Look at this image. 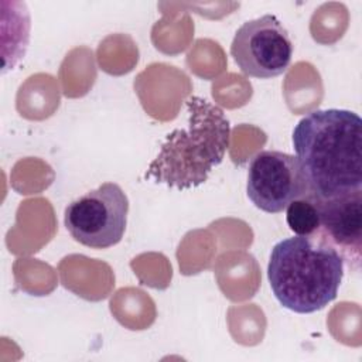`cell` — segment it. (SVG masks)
Here are the masks:
<instances>
[{
	"mask_svg": "<svg viewBox=\"0 0 362 362\" xmlns=\"http://www.w3.org/2000/svg\"><path fill=\"white\" fill-rule=\"evenodd\" d=\"M230 55L246 76L270 79L287 71L293 42L281 21L273 14H264L245 21L236 30Z\"/></svg>",
	"mask_w": 362,
	"mask_h": 362,
	"instance_id": "5",
	"label": "cell"
},
{
	"mask_svg": "<svg viewBox=\"0 0 362 362\" xmlns=\"http://www.w3.org/2000/svg\"><path fill=\"white\" fill-rule=\"evenodd\" d=\"M286 221L297 236H311L320 226V206L313 195L293 201L286 208Z\"/></svg>",
	"mask_w": 362,
	"mask_h": 362,
	"instance_id": "8",
	"label": "cell"
},
{
	"mask_svg": "<svg viewBox=\"0 0 362 362\" xmlns=\"http://www.w3.org/2000/svg\"><path fill=\"white\" fill-rule=\"evenodd\" d=\"M344 269V259L334 247L314 236L296 235L273 246L267 279L284 308L311 314L337 298Z\"/></svg>",
	"mask_w": 362,
	"mask_h": 362,
	"instance_id": "3",
	"label": "cell"
},
{
	"mask_svg": "<svg viewBox=\"0 0 362 362\" xmlns=\"http://www.w3.org/2000/svg\"><path fill=\"white\" fill-rule=\"evenodd\" d=\"M317 201L320 226L311 236L334 247L358 273L362 262V189Z\"/></svg>",
	"mask_w": 362,
	"mask_h": 362,
	"instance_id": "7",
	"label": "cell"
},
{
	"mask_svg": "<svg viewBox=\"0 0 362 362\" xmlns=\"http://www.w3.org/2000/svg\"><path fill=\"white\" fill-rule=\"evenodd\" d=\"M185 105L187 126L165 136L144 174L146 180L181 191L204 184L230 143V123L219 106L201 96H191Z\"/></svg>",
	"mask_w": 362,
	"mask_h": 362,
	"instance_id": "2",
	"label": "cell"
},
{
	"mask_svg": "<svg viewBox=\"0 0 362 362\" xmlns=\"http://www.w3.org/2000/svg\"><path fill=\"white\" fill-rule=\"evenodd\" d=\"M310 195L327 199L362 189V120L346 109L307 113L291 136Z\"/></svg>",
	"mask_w": 362,
	"mask_h": 362,
	"instance_id": "1",
	"label": "cell"
},
{
	"mask_svg": "<svg viewBox=\"0 0 362 362\" xmlns=\"http://www.w3.org/2000/svg\"><path fill=\"white\" fill-rule=\"evenodd\" d=\"M246 194L260 211L279 214L293 201L308 195L310 187L296 156L263 150L249 163Z\"/></svg>",
	"mask_w": 362,
	"mask_h": 362,
	"instance_id": "6",
	"label": "cell"
},
{
	"mask_svg": "<svg viewBox=\"0 0 362 362\" xmlns=\"http://www.w3.org/2000/svg\"><path fill=\"white\" fill-rule=\"evenodd\" d=\"M129 199L116 182H103L81 195L64 212V225L74 240L90 249L117 245L126 230Z\"/></svg>",
	"mask_w": 362,
	"mask_h": 362,
	"instance_id": "4",
	"label": "cell"
}]
</instances>
